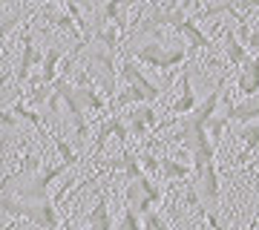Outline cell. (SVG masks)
<instances>
[{"label": "cell", "mask_w": 259, "mask_h": 230, "mask_svg": "<svg viewBox=\"0 0 259 230\" xmlns=\"http://www.w3.org/2000/svg\"><path fill=\"white\" fill-rule=\"evenodd\" d=\"M0 204H3V213L12 216V219L32 221V224H37L44 230H58V202L55 199H47V202H18L9 190H3Z\"/></svg>", "instance_id": "cell-1"}, {"label": "cell", "mask_w": 259, "mask_h": 230, "mask_svg": "<svg viewBox=\"0 0 259 230\" xmlns=\"http://www.w3.org/2000/svg\"><path fill=\"white\" fill-rule=\"evenodd\" d=\"M130 58H136L139 64H147L158 72H167V69H173V66L185 64L187 52L185 49H173V46H164V43H141L136 46Z\"/></svg>", "instance_id": "cell-2"}, {"label": "cell", "mask_w": 259, "mask_h": 230, "mask_svg": "<svg viewBox=\"0 0 259 230\" xmlns=\"http://www.w3.org/2000/svg\"><path fill=\"white\" fill-rule=\"evenodd\" d=\"M75 95H78V101L83 104V110H87V112H101V110H110L112 112V107L107 104V95L98 92V86H95L93 78L83 72V69L75 75Z\"/></svg>", "instance_id": "cell-3"}, {"label": "cell", "mask_w": 259, "mask_h": 230, "mask_svg": "<svg viewBox=\"0 0 259 230\" xmlns=\"http://www.w3.org/2000/svg\"><path fill=\"white\" fill-rule=\"evenodd\" d=\"M121 81L130 83V86H139L141 92H147L150 101H158V95H161L156 83H150V78H144V72H141V66L136 58H124L121 61Z\"/></svg>", "instance_id": "cell-4"}, {"label": "cell", "mask_w": 259, "mask_h": 230, "mask_svg": "<svg viewBox=\"0 0 259 230\" xmlns=\"http://www.w3.org/2000/svg\"><path fill=\"white\" fill-rule=\"evenodd\" d=\"M66 58V46H49L44 52V61H40V75H37L32 86H52L58 81V64Z\"/></svg>", "instance_id": "cell-5"}, {"label": "cell", "mask_w": 259, "mask_h": 230, "mask_svg": "<svg viewBox=\"0 0 259 230\" xmlns=\"http://www.w3.org/2000/svg\"><path fill=\"white\" fill-rule=\"evenodd\" d=\"M37 15H40L44 20H49L52 26H58L61 32H66V35L72 37L75 43H83V46L90 43V37L83 35V29L78 26V23H75V18H72V15H69L66 9H58V12H52V9H40Z\"/></svg>", "instance_id": "cell-6"}, {"label": "cell", "mask_w": 259, "mask_h": 230, "mask_svg": "<svg viewBox=\"0 0 259 230\" xmlns=\"http://www.w3.org/2000/svg\"><path fill=\"white\" fill-rule=\"evenodd\" d=\"M127 127H130V135H136V138H144L150 129H156L158 112L153 110V104H141L136 112H127Z\"/></svg>", "instance_id": "cell-7"}, {"label": "cell", "mask_w": 259, "mask_h": 230, "mask_svg": "<svg viewBox=\"0 0 259 230\" xmlns=\"http://www.w3.org/2000/svg\"><path fill=\"white\" fill-rule=\"evenodd\" d=\"M236 92H239L242 98L259 95V52L253 58H248V61L239 66V75H236Z\"/></svg>", "instance_id": "cell-8"}, {"label": "cell", "mask_w": 259, "mask_h": 230, "mask_svg": "<svg viewBox=\"0 0 259 230\" xmlns=\"http://www.w3.org/2000/svg\"><path fill=\"white\" fill-rule=\"evenodd\" d=\"M196 184H202V196L207 199V204L210 207H216L219 204V199H222V190H219V173H216V161H210V164H204L199 173L193 175Z\"/></svg>", "instance_id": "cell-9"}, {"label": "cell", "mask_w": 259, "mask_h": 230, "mask_svg": "<svg viewBox=\"0 0 259 230\" xmlns=\"http://www.w3.org/2000/svg\"><path fill=\"white\" fill-rule=\"evenodd\" d=\"M75 230H115L112 227V216H110V202H107V196L104 193L98 196L95 207L87 213V219H83L81 227L75 224Z\"/></svg>", "instance_id": "cell-10"}, {"label": "cell", "mask_w": 259, "mask_h": 230, "mask_svg": "<svg viewBox=\"0 0 259 230\" xmlns=\"http://www.w3.org/2000/svg\"><path fill=\"white\" fill-rule=\"evenodd\" d=\"M222 89H225V78H219V86L204 98L199 107L193 110V115L187 118V124H193V127H207V121L216 118V107H219V98H222Z\"/></svg>", "instance_id": "cell-11"}, {"label": "cell", "mask_w": 259, "mask_h": 230, "mask_svg": "<svg viewBox=\"0 0 259 230\" xmlns=\"http://www.w3.org/2000/svg\"><path fill=\"white\" fill-rule=\"evenodd\" d=\"M199 104H196V92L190 86V72L182 69V78H179V98L176 101H170V112H176V115H187V112H193Z\"/></svg>", "instance_id": "cell-12"}, {"label": "cell", "mask_w": 259, "mask_h": 230, "mask_svg": "<svg viewBox=\"0 0 259 230\" xmlns=\"http://www.w3.org/2000/svg\"><path fill=\"white\" fill-rule=\"evenodd\" d=\"M225 115L231 121H239V124H253V121H259V95H250V98H242L236 104H228Z\"/></svg>", "instance_id": "cell-13"}, {"label": "cell", "mask_w": 259, "mask_h": 230, "mask_svg": "<svg viewBox=\"0 0 259 230\" xmlns=\"http://www.w3.org/2000/svg\"><path fill=\"white\" fill-rule=\"evenodd\" d=\"M110 135L121 138V141H127V138H130V127H124L121 115H115V112H112L110 118L104 121L101 127H98V138H95V147H93V150H101V147H104V141H107Z\"/></svg>", "instance_id": "cell-14"}, {"label": "cell", "mask_w": 259, "mask_h": 230, "mask_svg": "<svg viewBox=\"0 0 259 230\" xmlns=\"http://www.w3.org/2000/svg\"><path fill=\"white\" fill-rule=\"evenodd\" d=\"M222 37H225V55H228V64H231V66H242L250 58L248 55V46L242 43L231 29H222Z\"/></svg>", "instance_id": "cell-15"}, {"label": "cell", "mask_w": 259, "mask_h": 230, "mask_svg": "<svg viewBox=\"0 0 259 230\" xmlns=\"http://www.w3.org/2000/svg\"><path fill=\"white\" fill-rule=\"evenodd\" d=\"M107 170H121L127 181H139L141 175H147V173H144V167H141V161L133 156V153H124L121 158L110 161V164H107Z\"/></svg>", "instance_id": "cell-16"}, {"label": "cell", "mask_w": 259, "mask_h": 230, "mask_svg": "<svg viewBox=\"0 0 259 230\" xmlns=\"http://www.w3.org/2000/svg\"><path fill=\"white\" fill-rule=\"evenodd\" d=\"M161 178L167 181H182V178H193V164L179 161V158H161Z\"/></svg>", "instance_id": "cell-17"}, {"label": "cell", "mask_w": 259, "mask_h": 230, "mask_svg": "<svg viewBox=\"0 0 259 230\" xmlns=\"http://www.w3.org/2000/svg\"><path fill=\"white\" fill-rule=\"evenodd\" d=\"M179 32L187 37V43L193 46V49H204V52H213V43H210V37L204 35L202 29L196 26V20L193 18H187L182 26H179Z\"/></svg>", "instance_id": "cell-18"}, {"label": "cell", "mask_w": 259, "mask_h": 230, "mask_svg": "<svg viewBox=\"0 0 259 230\" xmlns=\"http://www.w3.org/2000/svg\"><path fill=\"white\" fill-rule=\"evenodd\" d=\"M32 61H37V49L32 43V32H23V55H20V66H18V83H23L32 72Z\"/></svg>", "instance_id": "cell-19"}, {"label": "cell", "mask_w": 259, "mask_h": 230, "mask_svg": "<svg viewBox=\"0 0 259 230\" xmlns=\"http://www.w3.org/2000/svg\"><path fill=\"white\" fill-rule=\"evenodd\" d=\"M239 138L245 141V153H259V124H242Z\"/></svg>", "instance_id": "cell-20"}, {"label": "cell", "mask_w": 259, "mask_h": 230, "mask_svg": "<svg viewBox=\"0 0 259 230\" xmlns=\"http://www.w3.org/2000/svg\"><path fill=\"white\" fill-rule=\"evenodd\" d=\"M228 124H231V118L228 115H216V118H210L207 121V135H210V141L219 147V141H222V135H225V129H228Z\"/></svg>", "instance_id": "cell-21"}, {"label": "cell", "mask_w": 259, "mask_h": 230, "mask_svg": "<svg viewBox=\"0 0 259 230\" xmlns=\"http://www.w3.org/2000/svg\"><path fill=\"white\" fill-rule=\"evenodd\" d=\"M121 230H144V216L136 207H124L121 216Z\"/></svg>", "instance_id": "cell-22"}, {"label": "cell", "mask_w": 259, "mask_h": 230, "mask_svg": "<svg viewBox=\"0 0 259 230\" xmlns=\"http://www.w3.org/2000/svg\"><path fill=\"white\" fill-rule=\"evenodd\" d=\"M52 144H55V150H58V156H61V161H66L69 167L78 161V153L72 150V144H66L61 135H52Z\"/></svg>", "instance_id": "cell-23"}, {"label": "cell", "mask_w": 259, "mask_h": 230, "mask_svg": "<svg viewBox=\"0 0 259 230\" xmlns=\"http://www.w3.org/2000/svg\"><path fill=\"white\" fill-rule=\"evenodd\" d=\"M37 170H40V156H35L32 150H26V153H23V158H20L18 175H35Z\"/></svg>", "instance_id": "cell-24"}, {"label": "cell", "mask_w": 259, "mask_h": 230, "mask_svg": "<svg viewBox=\"0 0 259 230\" xmlns=\"http://www.w3.org/2000/svg\"><path fill=\"white\" fill-rule=\"evenodd\" d=\"M144 230H170V227H167V221L161 219L156 210H150L147 216H144Z\"/></svg>", "instance_id": "cell-25"}, {"label": "cell", "mask_w": 259, "mask_h": 230, "mask_svg": "<svg viewBox=\"0 0 259 230\" xmlns=\"http://www.w3.org/2000/svg\"><path fill=\"white\" fill-rule=\"evenodd\" d=\"M141 167H144V173H147V175L161 173V161H158L153 153H144V158H141Z\"/></svg>", "instance_id": "cell-26"}, {"label": "cell", "mask_w": 259, "mask_h": 230, "mask_svg": "<svg viewBox=\"0 0 259 230\" xmlns=\"http://www.w3.org/2000/svg\"><path fill=\"white\" fill-rule=\"evenodd\" d=\"M18 15H12V18H9V15H6V18H3V37H9V32H12V29H15V23H18Z\"/></svg>", "instance_id": "cell-27"}, {"label": "cell", "mask_w": 259, "mask_h": 230, "mask_svg": "<svg viewBox=\"0 0 259 230\" xmlns=\"http://www.w3.org/2000/svg\"><path fill=\"white\" fill-rule=\"evenodd\" d=\"M248 49H259V32H250V37H248Z\"/></svg>", "instance_id": "cell-28"}, {"label": "cell", "mask_w": 259, "mask_h": 230, "mask_svg": "<svg viewBox=\"0 0 259 230\" xmlns=\"http://www.w3.org/2000/svg\"><path fill=\"white\" fill-rule=\"evenodd\" d=\"M61 230H75V221H72V219H66L64 224H61Z\"/></svg>", "instance_id": "cell-29"}, {"label": "cell", "mask_w": 259, "mask_h": 230, "mask_svg": "<svg viewBox=\"0 0 259 230\" xmlns=\"http://www.w3.org/2000/svg\"><path fill=\"white\" fill-rule=\"evenodd\" d=\"M49 3H64V6H69V3H81V0H49Z\"/></svg>", "instance_id": "cell-30"}, {"label": "cell", "mask_w": 259, "mask_h": 230, "mask_svg": "<svg viewBox=\"0 0 259 230\" xmlns=\"http://www.w3.org/2000/svg\"><path fill=\"white\" fill-rule=\"evenodd\" d=\"M256 156H259V153H256Z\"/></svg>", "instance_id": "cell-31"}]
</instances>
